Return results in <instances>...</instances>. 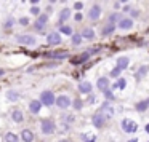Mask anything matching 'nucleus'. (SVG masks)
I'll return each instance as SVG.
<instances>
[{
    "label": "nucleus",
    "instance_id": "nucleus-1",
    "mask_svg": "<svg viewBox=\"0 0 149 142\" xmlns=\"http://www.w3.org/2000/svg\"><path fill=\"white\" fill-rule=\"evenodd\" d=\"M15 42L26 45V46H32L37 43V39L34 35H31V34H18V35H15Z\"/></svg>",
    "mask_w": 149,
    "mask_h": 142
},
{
    "label": "nucleus",
    "instance_id": "nucleus-2",
    "mask_svg": "<svg viewBox=\"0 0 149 142\" xmlns=\"http://www.w3.org/2000/svg\"><path fill=\"white\" fill-rule=\"evenodd\" d=\"M106 120H107V115L103 112V110H100V112H96L93 116H91V125H93L95 128L101 129V128H104V125H106Z\"/></svg>",
    "mask_w": 149,
    "mask_h": 142
},
{
    "label": "nucleus",
    "instance_id": "nucleus-3",
    "mask_svg": "<svg viewBox=\"0 0 149 142\" xmlns=\"http://www.w3.org/2000/svg\"><path fill=\"white\" fill-rule=\"evenodd\" d=\"M120 128L123 129V132H128V134H133V132L138 131V123L133 121L130 118H123L120 121Z\"/></svg>",
    "mask_w": 149,
    "mask_h": 142
},
{
    "label": "nucleus",
    "instance_id": "nucleus-4",
    "mask_svg": "<svg viewBox=\"0 0 149 142\" xmlns=\"http://www.w3.org/2000/svg\"><path fill=\"white\" fill-rule=\"evenodd\" d=\"M40 101H42V104L47 105V107H52L53 104H56V97H55V94H53V91H50V90L42 91V94H40Z\"/></svg>",
    "mask_w": 149,
    "mask_h": 142
},
{
    "label": "nucleus",
    "instance_id": "nucleus-5",
    "mask_svg": "<svg viewBox=\"0 0 149 142\" xmlns=\"http://www.w3.org/2000/svg\"><path fill=\"white\" fill-rule=\"evenodd\" d=\"M40 129H42L43 134L48 136V134H53V132L56 131V125H55L53 120L45 118V120H42V123H40Z\"/></svg>",
    "mask_w": 149,
    "mask_h": 142
},
{
    "label": "nucleus",
    "instance_id": "nucleus-6",
    "mask_svg": "<svg viewBox=\"0 0 149 142\" xmlns=\"http://www.w3.org/2000/svg\"><path fill=\"white\" fill-rule=\"evenodd\" d=\"M48 24V14L47 13H40L39 16H37L36 23H34V30H43L45 29V26Z\"/></svg>",
    "mask_w": 149,
    "mask_h": 142
},
{
    "label": "nucleus",
    "instance_id": "nucleus-7",
    "mask_svg": "<svg viewBox=\"0 0 149 142\" xmlns=\"http://www.w3.org/2000/svg\"><path fill=\"white\" fill-rule=\"evenodd\" d=\"M71 104H72V99L66 94H61V96L56 97V105L59 109H68V107H71Z\"/></svg>",
    "mask_w": 149,
    "mask_h": 142
},
{
    "label": "nucleus",
    "instance_id": "nucleus-8",
    "mask_svg": "<svg viewBox=\"0 0 149 142\" xmlns=\"http://www.w3.org/2000/svg\"><path fill=\"white\" fill-rule=\"evenodd\" d=\"M133 18H120V21L117 23V27L120 30H130L133 27Z\"/></svg>",
    "mask_w": 149,
    "mask_h": 142
},
{
    "label": "nucleus",
    "instance_id": "nucleus-9",
    "mask_svg": "<svg viewBox=\"0 0 149 142\" xmlns=\"http://www.w3.org/2000/svg\"><path fill=\"white\" fill-rule=\"evenodd\" d=\"M101 13H103V10H101L100 5H93V7L88 10V18H90L91 21H98L101 18Z\"/></svg>",
    "mask_w": 149,
    "mask_h": 142
},
{
    "label": "nucleus",
    "instance_id": "nucleus-10",
    "mask_svg": "<svg viewBox=\"0 0 149 142\" xmlns=\"http://www.w3.org/2000/svg\"><path fill=\"white\" fill-rule=\"evenodd\" d=\"M61 32H50L47 35V43L48 45H59L61 43Z\"/></svg>",
    "mask_w": 149,
    "mask_h": 142
},
{
    "label": "nucleus",
    "instance_id": "nucleus-11",
    "mask_svg": "<svg viewBox=\"0 0 149 142\" xmlns=\"http://www.w3.org/2000/svg\"><path fill=\"white\" fill-rule=\"evenodd\" d=\"M68 51H52V53H45V58L48 59H56V61H61V59L68 58Z\"/></svg>",
    "mask_w": 149,
    "mask_h": 142
},
{
    "label": "nucleus",
    "instance_id": "nucleus-12",
    "mask_svg": "<svg viewBox=\"0 0 149 142\" xmlns=\"http://www.w3.org/2000/svg\"><path fill=\"white\" fill-rule=\"evenodd\" d=\"M69 18H71V8H63V10L59 11V14H58V26L64 24Z\"/></svg>",
    "mask_w": 149,
    "mask_h": 142
},
{
    "label": "nucleus",
    "instance_id": "nucleus-13",
    "mask_svg": "<svg viewBox=\"0 0 149 142\" xmlns=\"http://www.w3.org/2000/svg\"><path fill=\"white\" fill-rule=\"evenodd\" d=\"M42 101H39V99H34V101H31V104H29V110H31V113L32 115H37V113L40 112V109H42Z\"/></svg>",
    "mask_w": 149,
    "mask_h": 142
},
{
    "label": "nucleus",
    "instance_id": "nucleus-14",
    "mask_svg": "<svg viewBox=\"0 0 149 142\" xmlns=\"http://www.w3.org/2000/svg\"><path fill=\"white\" fill-rule=\"evenodd\" d=\"M77 90H79V93H82V94H90L91 90H93V86H91L90 81H80Z\"/></svg>",
    "mask_w": 149,
    "mask_h": 142
},
{
    "label": "nucleus",
    "instance_id": "nucleus-15",
    "mask_svg": "<svg viewBox=\"0 0 149 142\" xmlns=\"http://www.w3.org/2000/svg\"><path fill=\"white\" fill-rule=\"evenodd\" d=\"M116 27H117V24L107 23L106 26L103 27V30H101V35H103V37H109V35H112V34L116 32Z\"/></svg>",
    "mask_w": 149,
    "mask_h": 142
},
{
    "label": "nucleus",
    "instance_id": "nucleus-16",
    "mask_svg": "<svg viewBox=\"0 0 149 142\" xmlns=\"http://www.w3.org/2000/svg\"><path fill=\"white\" fill-rule=\"evenodd\" d=\"M96 86H98V90L100 91H106V90H109V78L107 77H100L98 78V81H96Z\"/></svg>",
    "mask_w": 149,
    "mask_h": 142
},
{
    "label": "nucleus",
    "instance_id": "nucleus-17",
    "mask_svg": "<svg viewBox=\"0 0 149 142\" xmlns=\"http://www.w3.org/2000/svg\"><path fill=\"white\" fill-rule=\"evenodd\" d=\"M88 58H90V53H82V54H79V56H74V58L71 59V62L74 65H79V64H82V62H85V61H88Z\"/></svg>",
    "mask_w": 149,
    "mask_h": 142
},
{
    "label": "nucleus",
    "instance_id": "nucleus-18",
    "mask_svg": "<svg viewBox=\"0 0 149 142\" xmlns=\"http://www.w3.org/2000/svg\"><path fill=\"white\" fill-rule=\"evenodd\" d=\"M7 99L10 101V102H16V101L21 99V94L18 93L16 90H8L7 91Z\"/></svg>",
    "mask_w": 149,
    "mask_h": 142
},
{
    "label": "nucleus",
    "instance_id": "nucleus-19",
    "mask_svg": "<svg viewBox=\"0 0 149 142\" xmlns=\"http://www.w3.org/2000/svg\"><path fill=\"white\" fill-rule=\"evenodd\" d=\"M21 141L32 142L34 141V132L31 131V129H23V131H21Z\"/></svg>",
    "mask_w": 149,
    "mask_h": 142
},
{
    "label": "nucleus",
    "instance_id": "nucleus-20",
    "mask_svg": "<svg viewBox=\"0 0 149 142\" xmlns=\"http://www.w3.org/2000/svg\"><path fill=\"white\" fill-rule=\"evenodd\" d=\"M135 109H136V112H146L149 109V99H143L139 102H136Z\"/></svg>",
    "mask_w": 149,
    "mask_h": 142
},
{
    "label": "nucleus",
    "instance_id": "nucleus-21",
    "mask_svg": "<svg viewBox=\"0 0 149 142\" xmlns=\"http://www.w3.org/2000/svg\"><path fill=\"white\" fill-rule=\"evenodd\" d=\"M80 34H82V37H84L85 40H93L95 35H96V34H95V30L91 29V27H85Z\"/></svg>",
    "mask_w": 149,
    "mask_h": 142
},
{
    "label": "nucleus",
    "instance_id": "nucleus-22",
    "mask_svg": "<svg viewBox=\"0 0 149 142\" xmlns=\"http://www.w3.org/2000/svg\"><path fill=\"white\" fill-rule=\"evenodd\" d=\"M11 118H13L15 123H21L24 120V115H23V112H21L19 109H15L13 112H11Z\"/></svg>",
    "mask_w": 149,
    "mask_h": 142
},
{
    "label": "nucleus",
    "instance_id": "nucleus-23",
    "mask_svg": "<svg viewBox=\"0 0 149 142\" xmlns=\"http://www.w3.org/2000/svg\"><path fill=\"white\" fill-rule=\"evenodd\" d=\"M130 65V59L127 58V56H122V58L117 59V67H120L123 70V69H127Z\"/></svg>",
    "mask_w": 149,
    "mask_h": 142
},
{
    "label": "nucleus",
    "instance_id": "nucleus-24",
    "mask_svg": "<svg viewBox=\"0 0 149 142\" xmlns=\"http://www.w3.org/2000/svg\"><path fill=\"white\" fill-rule=\"evenodd\" d=\"M82 40H84V37H82V34H72L71 35V43L75 46H79L82 43Z\"/></svg>",
    "mask_w": 149,
    "mask_h": 142
},
{
    "label": "nucleus",
    "instance_id": "nucleus-25",
    "mask_svg": "<svg viewBox=\"0 0 149 142\" xmlns=\"http://www.w3.org/2000/svg\"><path fill=\"white\" fill-rule=\"evenodd\" d=\"M80 137H82L84 142H96V136L91 134V132H85V134L80 136Z\"/></svg>",
    "mask_w": 149,
    "mask_h": 142
},
{
    "label": "nucleus",
    "instance_id": "nucleus-26",
    "mask_svg": "<svg viewBox=\"0 0 149 142\" xmlns=\"http://www.w3.org/2000/svg\"><path fill=\"white\" fill-rule=\"evenodd\" d=\"M58 29H59V32L61 34H64V35H72V27H69V26H66V24H61V26H58Z\"/></svg>",
    "mask_w": 149,
    "mask_h": 142
},
{
    "label": "nucleus",
    "instance_id": "nucleus-27",
    "mask_svg": "<svg viewBox=\"0 0 149 142\" xmlns=\"http://www.w3.org/2000/svg\"><path fill=\"white\" fill-rule=\"evenodd\" d=\"M125 86H127L125 78H119V80L116 81V85H112V88H116V90H125Z\"/></svg>",
    "mask_w": 149,
    "mask_h": 142
},
{
    "label": "nucleus",
    "instance_id": "nucleus-28",
    "mask_svg": "<svg viewBox=\"0 0 149 142\" xmlns=\"http://www.w3.org/2000/svg\"><path fill=\"white\" fill-rule=\"evenodd\" d=\"M5 142H19V137L13 132H7L5 134Z\"/></svg>",
    "mask_w": 149,
    "mask_h": 142
},
{
    "label": "nucleus",
    "instance_id": "nucleus-29",
    "mask_svg": "<svg viewBox=\"0 0 149 142\" xmlns=\"http://www.w3.org/2000/svg\"><path fill=\"white\" fill-rule=\"evenodd\" d=\"M146 74H149V65H141V67L138 69V74H136V77H138V78H143Z\"/></svg>",
    "mask_w": 149,
    "mask_h": 142
},
{
    "label": "nucleus",
    "instance_id": "nucleus-30",
    "mask_svg": "<svg viewBox=\"0 0 149 142\" xmlns=\"http://www.w3.org/2000/svg\"><path fill=\"white\" fill-rule=\"evenodd\" d=\"M101 110H103V112L106 113L107 116H112V115H114V109H112V107H109V105H107V102H106V104H103Z\"/></svg>",
    "mask_w": 149,
    "mask_h": 142
},
{
    "label": "nucleus",
    "instance_id": "nucleus-31",
    "mask_svg": "<svg viewBox=\"0 0 149 142\" xmlns=\"http://www.w3.org/2000/svg\"><path fill=\"white\" fill-rule=\"evenodd\" d=\"M120 14L119 13H112V14H109V19H107V23H112V24H117L120 21Z\"/></svg>",
    "mask_w": 149,
    "mask_h": 142
},
{
    "label": "nucleus",
    "instance_id": "nucleus-32",
    "mask_svg": "<svg viewBox=\"0 0 149 142\" xmlns=\"http://www.w3.org/2000/svg\"><path fill=\"white\" fill-rule=\"evenodd\" d=\"M13 26H15V18H13V16H8L7 19H5L3 27H5V29H11Z\"/></svg>",
    "mask_w": 149,
    "mask_h": 142
},
{
    "label": "nucleus",
    "instance_id": "nucleus-33",
    "mask_svg": "<svg viewBox=\"0 0 149 142\" xmlns=\"http://www.w3.org/2000/svg\"><path fill=\"white\" fill-rule=\"evenodd\" d=\"M29 13L31 14H32V16H39V14H40V8L39 7H37V5H32V7H31V10H29Z\"/></svg>",
    "mask_w": 149,
    "mask_h": 142
},
{
    "label": "nucleus",
    "instance_id": "nucleus-34",
    "mask_svg": "<svg viewBox=\"0 0 149 142\" xmlns=\"http://www.w3.org/2000/svg\"><path fill=\"white\" fill-rule=\"evenodd\" d=\"M72 105H74L75 110H80L82 107H84V102H82L80 99H74V101H72Z\"/></svg>",
    "mask_w": 149,
    "mask_h": 142
},
{
    "label": "nucleus",
    "instance_id": "nucleus-35",
    "mask_svg": "<svg viewBox=\"0 0 149 142\" xmlns=\"http://www.w3.org/2000/svg\"><path fill=\"white\" fill-rule=\"evenodd\" d=\"M120 72H122V69H120V67L112 69V70H111V77H112V78H119L120 77Z\"/></svg>",
    "mask_w": 149,
    "mask_h": 142
},
{
    "label": "nucleus",
    "instance_id": "nucleus-36",
    "mask_svg": "<svg viewBox=\"0 0 149 142\" xmlns=\"http://www.w3.org/2000/svg\"><path fill=\"white\" fill-rule=\"evenodd\" d=\"M104 97H106V101H114V99H116V96H114V93L111 90L104 91Z\"/></svg>",
    "mask_w": 149,
    "mask_h": 142
},
{
    "label": "nucleus",
    "instance_id": "nucleus-37",
    "mask_svg": "<svg viewBox=\"0 0 149 142\" xmlns=\"http://www.w3.org/2000/svg\"><path fill=\"white\" fill-rule=\"evenodd\" d=\"M18 24H19V26H23V27L29 26V18H27V16H23V18H19V21H18Z\"/></svg>",
    "mask_w": 149,
    "mask_h": 142
},
{
    "label": "nucleus",
    "instance_id": "nucleus-38",
    "mask_svg": "<svg viewBox=\"0 0 149 142\" xmlns=\"http://www.w3.org/2000/svg\"><path fill=\"white\" fill-rule=\"evenodd\" d=\"M82 8H84V3H82V2H75V3H74V10L80 11Z\"/></svg>",
    "mask_w": 149,
    "mask_h": 142
},
{
    "label": "nucleus",
    "instance_id": "nucleus-39",
    "mask_svg": "<svg viewBox=\"0 0 149 142\" xmlns=\"http://www.w3.org/2000/svg\"><path fill=\"white\" fill-rule=\"evenodd\" d=\"M139 16V11L136 8H132V18H138Z\"/></svg>",
    "mask_w": 149,
    "mask_h": 142
},
{
    "label": "nucleus",
    "instance_id": "nucleus-40",
    "mask_svg": "<svg viewBox=\"0 0 149 142\" xmlns=\"http://www.w3.org/2000/svg\"><path fill=\"white\" fill-rule=\"evenodd\" d=\"M74 19H75V21H82V14H80V13H77V14L74 16Z\"/></svg>",
    "mask_w": 149,
    "mask_h": 142
},
{
    "label": "nucleus",
    "instance_id": "nucleus-41",
    "mask_svg": "<svg viewBox=\"0 0 149 142\" xmlns=\"http://www.w3.org/2000/svg\"><path fill=\"white\" fill-rule=\"evenodd\" d=\"M123 11H125V13H128V11H132V7H128V5H125V7H123Z\"/></svg>",
    "mask_w": 149,
    "mask_h": 142
},
{
    "label": "nucleus",
    "instance_id": "nucleus-42",
    "mask_svg": "<svg viewBox=\"0 0 149 142\" xmlns=\"http://www.w3.org/2000/svg\"><path fill=\"white\" fill-rule=\"evenodd\" d=\"M93 102H95V97L90 96V97H88V104H93Z\"/></svg>",
    "mask_w": 149,
    "mask_h": 142
},
{
    "label": "nucleus",
    "instance_id": "nucleus-43",
    "mask_svg": "<svg viewBox=\"0 0 149 142\" xmlns=\"http://www.w3.org/2000/svg\"><path fill=\"white\" fill-rule=\"evenodd\" d=\"M31 3H32V5H37V3H39V0H31Z\"/></svg>",
    "mask_w": 149,
    "mask_h": 142
},
{
    "label": "nucleus",
    "instance_id": "nucleus-44",
    "mask_svg": "<svg viewBox=\"0 0 149 142\" xmlns=\"http://www.w3.org/2000/svg\"><path fill=\"white\" fill-rule=\"evenodd\" d=\"M3 75H5V70L3 69H0V77H3Z\"/></svg>",
    "mask_w": 149,
    "mask_h": 142
},
{
    "label": "nucleus",
    "instance_id": "nucleus-45",
    "mask_svg": "<svg viewBox=\"0 0 149 142\" xmlns=\"http://www.w3.org/2000/svg\"><path fill=\"white\" fill-rule=\"evenodd\" d=\"M144 129H146V132H148V134H149V123H148V125H146V128H144Z\"/></svg>",
    "mask_w": 149,
    "mask_h": 142
},
{
    "label": "nucleus",
    "instance_id": "nucleus-46",
    "mask_svg": "<svg viewBox=\"0 0 149 142\" xmlns=\"http://www.w3.org/2000/svg\"><path fill=\"white\" fill-rule=\"evenodd\" d=\"M120 3H127V2H128V0H119Z\"/></svg>",
    "mask_w": 149,
    "mask_h": 142
},
{
    "label": "nucleus",
    "instance_id": "nucleus-47",
    "mask_svg": "<svg viewBox=\"0 0 149 142\" xmlns=\"http://www.w3.org/2000/svg\"><path fill=\"white\" fill-rule=\"evenodd\" d=\"M128 142H138V141H136V139H130Z\"/></svg>",
    "mask_w": 149,
    "mask_h": 142
},
{
    "label": "nucleus",
    "instance_id": "nucleus-48",
    "mask_svg": "<svg viewBox=\"0 0 149 142\" xmlns=\"http://www.w3.org/2000/svg\"><path fill=\"white\" fill-rule=\"evenodd\" d=\"M59 142H69V141H68V139H61Z\"/></svg>",
    "mask_w": 149,
    "mask_h": 142
},
{
    "label": "nucleus",
    "instance_id": "nucleus-49",
    "mask_svg": "<svg viewBox=\"0 0 149 142\" xmlns=\"http://www.w3.org/2000/svg\"><path fill=\"white\" fill-rule=\"evenodd\" d=\"M148 142H149V141H148Z\"/></svg>",
    "mask_w": 149,
    "mask_h": 142
}]
</instances>
